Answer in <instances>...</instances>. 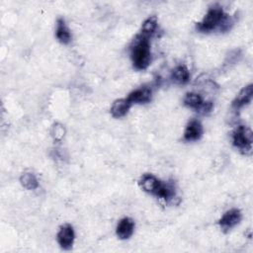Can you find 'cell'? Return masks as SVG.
Listing matches in <instances>:
<instances>
[{
  "instance_id": "2e32d148",
  "label": "cell",
  "mask_w": 253,
  "mask_h": 253,
  "mask_svg": "<svg viewBox=\"0 0 253 253\" xmlns=\"http://www.w3.org/2000/svg\"><path fill=\"white\" fill-rule=\"evenodd\" d=\"M20 182L27 190H36L39 187V181L32 172H25L20 177Z\"/></svg>"
},
{
  "instance_id": "52a82bcc",
  "label": "cell",
  "mask_w": 253,
  "mask_h": 253,
  "mask_svg": "<svg viewBox=\"0 0 253 253\" xmlns=\"http://www.w3.org/2000/svg\"><path fill=\"white\" fill-rule=\"evenodd\" d=\"M204 132L203 126L198 120H191L184 130L183 138L186 141H196L199 140Z\"/></svg>"
},
{
  "instance_id": "7a4b0ae2",
  "label": "cell",
  "mask_w": 253,
  "mask_h": 253,
  "mask_svg": "<svg viewBox=\"0 0 253 253\" xmlns=\"http://www.w3.org/2000/svg\"><path fill=\"white\" fill-rule=\"evenodd\" d=\"M138 185L144 192L164 201H169L175 196L174 185L170 182H162L153 174H143L138 180Z\"/></svg>"
},
{
  "instance_id": "9a60e30c",
  "label": "cell",
  "mask_w": 253,
  "mask_h": 253,
  "mask_svg": "<svg viewBox=\"0 0 253 253\" xmlns=\"http://www.w3.org/2000/svg\"><path fill=\"white\" fill-rule=\"evenodd\" d=\"M157 26H158L157 17L154 16V15L149 16L142 23V25H141V33L140 34L143 35L144 37L148 38V37L152 36L155 33V31L157 29Z\"/></svg>"
},
{
  "instance_id": "8fae6325",
  "label": "cell",
  "mask_w": 253,
  "mask_h": 253,
  "mask_svg": "<svg viewBox=\"0 0 253 253\" xmlns=\"http://www.w3.org/2000/svg\"><path fill=\"white\" fill-rule=\"evenodd\" d=\"M130 106L131 103L126 98L117 99L111 106V115L116 119H120L127 114Z\"/></svg>"
},
{
  "instance_id": "5bb4252c",
  "label": "cell",
  "mask_w": 253,
  "mask_h": 253,
  "mask_svg": "<svg viewBox=\"0 0 253 253\" xmlns=\"http://www.w3.org/2000/svg\"><path fill=\"white\" fill-rule=\"evenodd\" d=\"M204 99L203 97L198 94V93H195V92H188L185 97H184V105L188 108H191V109H194L196 110L197 112L199 111V109L201 108V106L203 105L204 103Z\"/></svg>"
},
{
  "instance_id": "3957f363",
  "label": "cell",
  "mask_w": 253,
  "mask_h": 253,
  "mask_svg": "<svg viewBox=\"0 0 253 253\" xmlns=\"http://www.w3.org/2000/svg\"><path fill=\"white\" fill-rule=\"evenodd\" d=\"M130 58L136 70L146 69L151 62V48L148 38L137 35L130 45Z\"/></svg>"
},
{
  "instance_id": "7c38bea8",
  "label": "cell",
  "mask_w": 253,
  "mask_h": 253,
  "mask_svg": "<svg viewBox=\"0 0 253 253\" xmlns=\"http://www.w3.org/2000/svg\"><path fill=\"white\" fill-rule=\"evenodd\" d=\"M56 39L63 44H68L71 42V34L68 27L65 24L64 19L58 18L56 21V30H55Z\"/></svg>"
},
{
  "instance_id": "5b68a950",
  "label": "cell",
  "mask_w": 253,
  "mask_h": 253,
  "mask_svg": "<svg viewBox=\"0 0 253 253\" xmlns=\"http://www.w3.org/2000/svg\"><path fill=\"white\" fill-rule=\"evenodd\" d=\"M242 219V213L238 209H230L226 211L222 216L218 219V225L223 232L230 231L235 227Z\"/></svg>"
},
{
  "instance_id": "277c9868",
  "label": "cell",
  "mask_w": 253,
  "mask_h": 253,
  "mask_svg": "<svg viewBox=\"0 0 253 253\" xmlns=\"http://www.w3.org/2000/svg\"><path fill=\"white\" fill-rule=\"evenodd\" d=\"M253 134L249 127L239 126L232 133V143L239 151L247 154L252 150Z\"/></svg>"
},
{
  "instance_id": "e0dca14e",
  "label": "cell",
  "mask_w": 253,
  "mask_h": 253,
  "mask_svg": "<svg viewBox=\"0 0 253 253\" xmlns=\"http://www.w3.org/2000/svg\"><path fill=\"white\" fill-rule=\"evenodd\" d=\"M65 133V128L60 124H54L51 128V135L54 141H60Z\"/></svg>"
},
{
  "instance_id": "6da1fadb",
  "label": "cell",
  "mask_w": 253,
  "mask_h": 253,
  "mask_svg": "<svg viewBox=\"0 0 253 253\" xmlns=\"http://www.w3.org/2000/svg\"><path fill=\"white\" fill-rule=\"evenodd\" d=\"M229 24V16L223 12L219 5L214 4L209 8L203 20L197 23L196 29L201 33H210L216 29L224 32L228 30Z\"/></svg>"
},
{
  "instance_id": "30bf717a",
  "label": "cell",
  "mask_w": 253,
  "mask_h": 253,
  "mask_svg": "<svg viewBox=\"0 0 253 253\" xmlns=\"http://www.w3.org/2000/svg\"><path fill=\"white\" fill-rule=\"evenodd\" d=\"M252 96H253V85L249 84V85L243 87L239 91V93L237 94L235 99L232 101V107L236 110L242 108L243 106H245L251 102Z\"/></svg>"
},
{
  "instance_id": "8992f818",
  "label": "cell",
  "mask_w": 253,
  "mask_h": 253,
  "mask_svg": "<svg viewBox=\"0 0 253 253\" xmlns=\"http://www.w3.org/2000/svg\"><path fill=\"white\" fill-rule=\"evenodd\" d=\"M56 239L59 246L64 250H69L72 248L74 239H75V232L70 224H63L59 227V230L56 234Z\"/></svg>"
},
{
  "instance_id": "ac0fdd59",
  "label": "cell",
  "mask_w": 253,
  "mask_h": 253,
  "mask_svg": "<svg viewBox=\"0 0 253 253\" xmlns=\"http://www.w3.org/2000/svg\"><path fill=\"white\" fill-rule=\"evenodd\" d=\"M212 103L211 102V101H204V103H203V105L201 106V108L199 109V113H201V114H204V115H206V114H208V113H210L211 110H212Z\"/></svg>"
},
{
  "instance_id": "4fadbf2b",
  "label": "cell",
  "mask_w": 253,
  "mask_h": 253,
  "mask_svg": "<svg viewBox=\"0 0 253 253\" xmlns=\"http://www.w3.org/2000/svg\"><path fill=\"white\" fill-rule=\"evenodd\" d=\"M190 71L185 65H177L176 67L173 68L171 72V79L179 84V85H184L189 82L190 80Z\"/></svg>"
},
{
  "instance_id": "9c48e42d",
  "label": "cell",
  "mask_w": 253,
  "mask_h": 253,
  "mask_svg": "<svg viewBox=\"0 0 253 253\" xmlns=\"http://www.w3.org/2000/svg\"><path fill=\"white\" fill-rule=\"evenodd\" d=\"M152 91L149 87L142 86L133 91H131L126 99L131 104H146L151 101Z\"/></svg>"
},
{
  "instance_id": "ba28073f",
  "label": "cell",
  "mask_w": 253,
  "mask_h": 253,
  "mask_svg": "<svg viewBox=\"0 0 253 253\" xmlns=\"http://www.w3.org/2000/svg\"><path fill=\"white\" fill-rule=\"evenodd\" d=\"M134 227H135V224L132 218L127 216L124 217L117 224L116 234L122 240L128 239L133 234Z\"/></svg>"
}]
</instances>
